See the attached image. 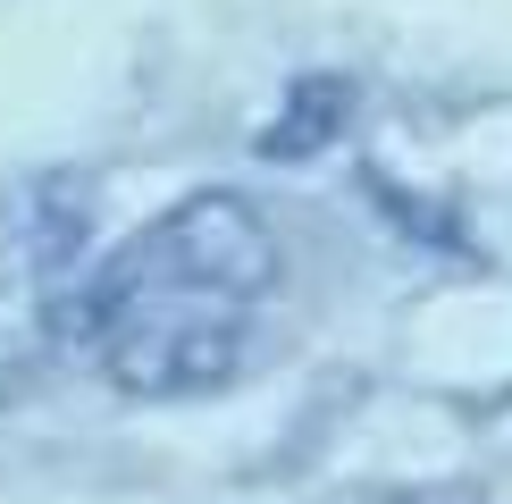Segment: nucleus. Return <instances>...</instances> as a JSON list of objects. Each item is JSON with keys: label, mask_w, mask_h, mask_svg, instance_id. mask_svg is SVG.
I'll use <instances>...</instances> for the list:
<instances>
[{"label": "nucleus", "mask_w": 512, "mask_h": 504, "mask_svg": "<svg viewBox=\"0 0 512 504\" xmlns=\"http://www.w3.org/2000/svg\"><path fill=\"white\" fill-rule=\"evenodd\" d=\"M110 278H177V286H219V294H269L286 269L277 227L244 194H194L160 210L152 227H135L110 261Z\"/></svg>", "instance_id": "obj_1"}]
</instances>
